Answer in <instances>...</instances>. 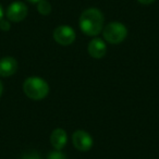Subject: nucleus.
Wrapping results in <instances>:
<instances>
[{
  "mask_svg": "<svg viewBox=\"0 0 159 159\" xmlns=\"http://www.w3.org/2000/svg\"><path fill=\"white\" fill-rule=\"evenodd\" d=\"M139 2L143 3V5H150V3H152L155 1V0H137Z\"/></svg>",
  "mask_w": 159,
  "mask_h": 159,
  "instance_id": "4468645a",
  "label": "nucleus"
},
{
  "mask_svg": "<svg viewBox=\"0 0 159 159\" xmlns=\"http://www.w3.org/2000/svg\"><path fill=\"white\" fill-rule=\"evenodd\" d=\"M18 61L13 57H5L0 59V76H11L18 71Z\"/></svg>",
  "mask_w": 159,
  "mask_h": 159,
  "instance_id": "0eeeda50",
  "label": "nucleus"
},
{
  "mask_svg": "<svg viewBox=\"0 0 159 159\" xmlns=\"http://www.w3.org/2000/svg\"><path fill=\"white\" fill-rule=\"evenodd\" d=\"M2 92H3V86H2V83L0 81V96L2 95Z\"/></svg>",
  "mask_w": 159,
  "mask_h": 159,
  "instance_id": "dca6fc26",
  "label": "nucleus"
},
{
  "mask_svg": "<svg viewBox=\"0 0 159 159\" xmlns=\"http://www.w3.org/2000/svg\"><path fill=\"white\" fill-rule=\"evenodd\" d=\"M66 142H68V134L63 129L58 128L51 132L50 143L56 150H61L66 145Z\"/></svg>",
  "mask_w": 159,
  "mask_h": 159,
  "instance_id": "1a4fd4ad",
  "label": "nucleus"
},
{
  "mask_svg": "<svg viewBox=\"0 0 159 159\" xmlns=\"http://www.w3.org/2000/svg\"><path fill=\"white\" fill-rule=\"evenodd\" d=\"M23 91L30 99L40 100L47 97L49 93V85L42 77L31 76L25 80Z\"/></svg>",
  "mask_w": 159,
  "mask_h": 159,
  "instance_id": "f03ea898",
  "label": "nucleus"
},
{
  "mask_svg": "<svg viewBox=\"0 0 159 159\" xmlns=\"http://www.w3.org/2000/svg\"><path fill=\"white\" fill-rule=\"evenodd\" d=\"M53 39L61 46H69V45L73 44L75 40V32L69 25H60V26L56 27L53 31Z\"/></svg>",
  "mask_w": 159,
  "mask_h": 159,
  "instance_id": "20e7f679",
  "label": "nucleus"
},
{
  "mask_svg": "<svg viewBox=\"0 0 159 159\" xmlns=\"http://www.w3.org/2000/svg\"><path fill=\"white\" fill-rule=\"evenodd\" d=\"M2 18H3V9L1 7V5H0V21L2 20Z\"/></svg>",
  "mask_w": 159,
  "mask_h": 159,
  "instance_id": "2eb2a0df",
  "label": "nucleus"
},
{
  "mask_svg": "<svg viewBox=\"0 0 159 159\" xmlns=\"http://www.w3.org/2000/svg\"><path fill=\"white\" fill-rule=\"evenodd\" d=\"M47 159H66V155L63 152H61L60 150H55V152H51L48 155Z\"/></svg>",
  "mask_w": 159,
  "mask_h": 159,
  "instance_id": "9b49d317",
  "label": "nucleus"
},
{
  "mask_svg": "<svg viewBox=\"0 0 159 159\" xmlns=\"http://www.w3.org/2000/svg\"><path fill=\"white\" fill-rule=\"evenodd\" d=\"M87 51H89V55L91 57L95 58V59H100L107 52L106 44L100 38H94V39H92L89 42V47H87Z\"/></svg>",
  "mask_w": 159,
  "mask_h": 159,
  "instance_id": "6e6552de",
  "label": "nucleus"
},
{
  "mask_svg": "<svg viewBox=\"0 0 159 159\" xmlns=\"http://www.w3.org/2000/svg\"><path fill=\"white\" fill-rule=\"evenodd\" d=\"M22 159H42L39 156V154L36 152H26L24 156L22 157Z\"/></svg>",
  "mask_w": 159,
  "mask_h": 159,
  "instance_id": "f8f14e48",
  "label": "nucleus"
},
{
  "mask_svg": "<svg viewBox=\"0 0 159 159\" xmlns=\"http://www.w3.org/2000/svg\"><path fill=\"white\" fill-rule=\"evenodd\" d=\"M102 36L109 44L117 45L122 43L128 36L125 25L120 22H111L102 29Z\"/></svg>",
  "mask_w": 159,
  "mask_h": 159,
  "instance_id": "7ed1b4c3",
  "label": "nucleus"
},
{
  "mask_svg": "<svg viewBox=\"0 0 159 159\" xmlns=\"http://www.w3.org/2000/svg\"><path fill=\"white\" fill-rule=\"evenodd\" d=\"M79 25L85 35L96 36L104 29V16L99 9L89 8L80 16Z\"/></svg>",
  "mask_w": 159,
  "mask_h": 159,
  "instance_id": "f257e3e1",
  "label": "nucleus"
},
{
  "mask_svg": "<svg viewBox=\"0 0 159 159\" xmlns=\"http://www.w3.org/2000/svg\"><path fill=\"white\" fill-rule=\"evenodd\" d=\"M37 9L38 12L43 16H48L51 12V5L47 1V0H40L37 3Z\"/></svg>",
  "mask_w": 159,
  "mask_h": 159,
  "instance_id": "9d476101",
  "label": "nucleus"
},
{
  "mask_svg": "<svg viewBox=\"0 0 159 159\" xmlns=\"http://www.w3.org/2000/svg\"><path fill=\"white\" fill-rule=\"evenodd\" d=\"M74 147L80 152H89L93 146V139L84 130H76L72 135Z\"/></svg>",
  "mask_w": 159,
  "mask_h": 159,
  "instance_id": "39448f33",
  "label": "nucleus"
},
{
  "mask_svg": "<svg viewBox=\"0 0 159 159\" xmlns=\"http://www.w3.org/2000/svg\"><path fill=\"white\" fill-rule=\"evenodd\" d=\"M27 16V7L21 1H14L7 9V19L10 22H21Z\"/></svg>",
  "mask_w": 159,
  "mask_h": 159,
  "instance_id": "423d86ee",
  "label": "nucleus"
},
{
  "mask_svg": "<svg viewBox=\"0 0 159 159\" xmlns=\"http://www.w3.org/2000/svg\"><path fill=\"white\" fill-rule=\"evenodd\" d=\"M29 2H31V3H38L40 1V0H27Z\"/></svg>",
  "mask_w": 159,
  "mask_h": 159,
  "instance_id": "f3484780",
  "label": "nucleus"
},
{
  "mask_svg": "<svg viewBox=\"0 0 159 159\" xmlns=\"http://www.w3.org/2000/svg\"><path fill=\"white\" fill-rule=\"evenodd\" d=\"M10 23H9V20H1L0 21V29L2 30V31H8L10 30Z\"/></svg>",
  "mask_w": 159,
  "mask_h": 159,
  "instance_id": "ddd939ff",
  "label": "nucleus"
}]
</instances>
